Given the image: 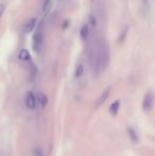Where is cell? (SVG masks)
Returning <instances> with one entry per match:
<instances>
[{
	"instance_id": "cell-14",
	"label": "cell",
	"mask_w": 155,
	"mask_h": 156,
	"mask_svg": "<svg viewBox=\"0 0 155 156\" xmlns=\"http://www.w3.org/2000/svg\"><path fill=\"white\" fill-rule=\"evenodd\" d=\"M50 4V0H44V3H43V9L44 11H46L48 9V6H49Z\"/></svg>"
},
{
	"instance_id": "cell-10",
	"label": "cell",
	"mask_w": 155,
	"mask_h": 156,
	"mask_svg": "<svg viewBox=\"0 0 155 156\" xmlns=\"http://www.w3.org/2000/svg\"><path fill=\"white\" fill-rule=\"evenodd\" d=\"M84 65L83 64H79V65H77V67H76V70H75V78H81V76H83V73H84Z\"/></svg>"
},
{
	"instance_id": "cell-11",
	"label": "cell",
	"mask_w": 155,
	"mask_h": 156,
	"mask_svg": "<svg viewBox=\"0 0 155 156\" xmlns=\"http://www.w3.org/2000/svg\"><path fill=\"white\" fill-rule=\"evenodd\" d=\"M119 107H120V101H118V100L115 101V102L111 105L110 113L112 114V115H116V114L118 113V111H119Z\"/></svg>"
},
{
	"instance_id": "cell-8",
	"label": "cell",
	"mask_w": 155,
	"mask_h": 156,
	"mask_svg": "<svg viewBox=\"0 0 155 156\" xmlns=\"http://www.w3.org/2000/svg\"><path fill=\"white\" fill-rule=\"evenodd\" d=\"M18 58H19V60H21V61H29L30 58H31V55H30V53H29V51H28V50L23 49V50H20V51H19Z\"/></svg>"
},
{
	"instance_id": "cell-12",
	"label": "cell",
	"mask_w": 155,
	"mask_h": 156,
	"mask_svg": "<svg viewBox=\"0 0 155 156\" xmlns=\"http://www.w3.org/2000/svg\"><path fill=\"white\" fill-rule=\"evenodd\" d=\"M128 131H129V133H130V136L132 137V139L134 140V141H137V140H138V136H137V134L134 132V129H131V127H130V129H129Z\"/></svg>"
},
{
	"instance_id": "cell-4",
	"label": "cell",
	"mask_w": 155,
	"mask_h": 156,
	"mask_svg": "<svg viewBox=\"0 0 155 156\" xmlns=\"http://www.w3.org/2000/svg\"><path fill=\"white\" fill-rule=\"evenodd\" d=\"M37 99H36L35 94L32 91H29L26 96V105L29 109H34L37 105Z\"/></svg>"
},
{
	"instance_id": "cell-1",
	"label": "cell",
	"mask_w": 155,
	"mask_h": 156,
	"mask_svg": "<svg viewBox=\"0 0 155 156\" xmlns=\"http://www.w3.org/2000/svg\"><path fill=\"white\" fill-rule=\"evenodd\" d=\"M88 60L91 70L97 76L107 67L110 62V52L107 44L102 37H95V41L89 45Z\"/></svg>"
},
{
	"instance_id": "cell-3",
	"label": "cell",
	"mask_w": 155,
	"mask_h": 156,
	"mask_svg": "<svg viewBox=\"0 0 155 156\" xmlns=\"http://www.w3.org/2000/svg\"><path fill=\"white\" fill-rule=\"evenodd\" d=\"M33 41H32V46H33V49L35 50L36 52H39L41 48V44H43V35L39 30H37L33 35Z\"/></svg>"
},
{
	"instance_id": "cell-13",
	"label": "cell",
	"mask_w": 155,
	"mask_h": 156,
	"mask_svg": "<svg viewBox=\"0 0 155 156\" xmlns=\"http://www.w3.org/2000/svg\"><path fill=\"white\" fill-rule=\"evenodd\" d=\"M34 156H44V152L41 149H35L34 150Z\"/></svg>"
},
{
	"instance_id": "cell-7",
	"label": "cell",
	"mask_w": 155,
	"mask_h": 156,
	"mask_svg": "<svg viewBox=\"0 0 155 156\" xmlns=\"http://www.w3.org/2000/svg\"><path fill=\"white\" fill-rule=\"evenodd\" d=\"M37 102L41 105V107H46V105L48 104V98L45 94L41 93L37 97Z\"/></svg>"
},
{
	"instance_id": "cell-2",
	"label": "cell",
	"mask_w": 155,
	"mask_h": 156,
	"mask_svg": "<svg viewBox=\"0 0 155 156\" xmlns=\"http://www.w3.org/2000/svg\"><path fill=\"white\" fill-rule=\"evenodd\" d=\"M154 103V94L152 91H148L143 101V109L145 112H149Z\"/></svg>"
},
{
	"instance_id": "cell-6",
	"label": "cell",
	"mask_w": 155,
	"mask_h": 156,
	"mask_svg": "<svg viewBox=\"0 0 155 156\" xmlns=\"http://www.w3.org/2000/svg\"><path fill=\"white\" fill-rule=\"evenodd\" d=\"M36 26V18H31L29 19V20L26 23L25 27H23V31L26 33H29L31 32L32 30H34V28H35Z\"/></svg>"
},
{
	"instance_id": "cell-9",
	"label": "cell",
	"mask_w": 155,
	"mask_h": 156,
	"mask_svg": "<svg viewBox=\"0 0 155 156\" xmlns=\"http://www.w3.org/2000/svg\"><path fill=\"white\" fill-rule=\"evenodd\" d=\"M88 34H89V27H88L87 23H85V25H83L82 28H81V31H80L81 38L86 39L87 36H88Z\"/></svg>"
},
{
	"instance_id": "cell-5",
	"label": "cell",
	"mask_w": 155,
	"mask_h": 156,
	"mask_svg": "<svg viewBox=\"0 0 155 156\" xmlns=\"http://www.w3.org/2000/svg\"><path fill=\"white\" fill-rule=\"evenodd\" d=\"M110 91H111V87H107V88H106L105 90L103 91V93L100 94V97L98 98L97 102H96V105H97V106H100V105L103 104V103L105 102V100L108 98V94H110Z\"/></svg>"
}]
</instances>
